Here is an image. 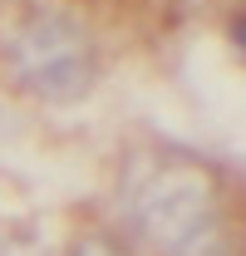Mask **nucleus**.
<instances>
[{"instance_id":"f257e3e1","label":"nucleus","mask_w":246,"mask_h":256,"mask_svg":"<svg viewBox=\"0 0 246 256\" xmlns=\"http://www.w3.org/2000/svg\"><path fill=\"white\" fill-rule=\"evenodd\" d=\"M232 40H236V50L246 54V15H236V20H232Z\"/></svg>"}]
</instances>
